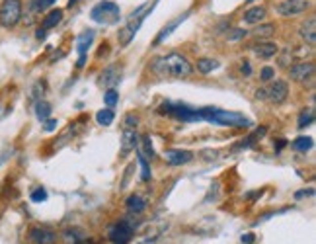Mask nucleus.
<instances>
[{"mask_svg": "<svg viewBox=\"0 0 316 244\" xmlns=\"http://www.w3.org/2000/svg\"><path fill=\"white\" fill-rule=\"evenodd\" d=\"M285 145H287V143H285V141H283V139H281V141L277 143V151H281V149H283Z\"/></svg>", "mask_w": 316, "mask_h": 244, "instance_id": "nucleus-43", "label": "nucleus"}, {"mask_svg": "<svg viewBox=\"0 0 316 244\" xmlns=\"http://www.w3.org/2000/svg\"><path fill=\"white\" fill-rule=\"evenodd\" d=\"M119 78H121V68L117 64H112V66L103 68V73L100 75V82L106 88H115L119 84Z\"/></svg>", "mask_w": 316, "mask_h": 244, "instance_id": "nucleus-12", "label": "nucleus"}, {"mask_svg": "<svg viewBox=\"0 0 316 244\" xmlns=\"http://www.w3.org/2000/svg\"><path fill=\"white\" fill-rule=\"evenodd\" d=\"M275 33V24H260L252 31V36L256 39H267Z\"/></svg>", "mask_w": 316, "mask_h": 244, "instance_id": "nucleus-22", "label": "nucleus"}, {"mask_svg": "<svg viewBox=\"0 0 316 244\" xmlns=\"http://www.w3.org/2000/svg\"><path fill=\"white\" fill-rule=\"evenodd\" d=\"M36 116H38V119H41V121H45V119H49L51 116V106L47 102H38L36 103Z\"/></svg>", "mask_w": 316, "mask_h": 244, "instance_id": "nucleus-27", "label": "nucleus"}, {"mask_svg": "<svg viewBox=\"0 0 316 244\" xmlns=\"http://www.w3.org/2000/svg\"><path fill=\"white\" fill-rule=\"evenodd\" d=\"M299 33H301V38L306 41L308 47H314L316 45V18H308L303 26H301V31H299Z\"/></svg>", "mask_w": 316, "mask_h": 244, "instance_id": "nucleus-15", "label": "nucleus"}, {"mask_svg": "<svg viewBox=\"0 0 316 244\" xmlns=\"http://www.w3.org/2000/svg\"><path fill=\"white\" fill-rule=\"evenodd\" d=\"M137 143H139V135L135 133V129H123V135H121V154H129L131 151L137 149Z\"/></svg>", "mask_w": 316, "mask_h": 244, "instance_id": "nucleus-14", "label": "nucleus"}, {"mask_svg": "<svg viewBox=\"0 0 316 244\" xmlns=\"http://www.w3.org/2000/svg\"><path fill=\"white\" fill-rule=\"evenodd\" d=\"M22 20V2L20 0H4L0 4V26L14 27Z\"/></svg>", "mask_w": 316, "mask_h": 244, "instance_id": "nucleus-5", "label": "nucleus"}, {"mask_svg": "<svg viewBox=\"0 0 316 244\" xmlns=\"http://www.w3.org/2000/svg\"><path fill=\"white\" fill-rule=\"evenodd\" d=\"M133 234H135V225H133V221L123 219V221L115 223L114 227L110 229V240L114 244H129L131 238H133Z\"/></svg>", "mask_w": 316, "mask_h": 244, "instance_id": "nucleus-6", "label": "nucleus"}, {"mask_svg": "<svg viewBox=\"0 0 316 244\" xmlns=\"http://www.w3.org/2000/svg\"><path fill=\"white\" fill-rule=\"evenodd\" d=\"M248 33H246V29H232V33H228V39L230 41H236V39H242L246 38Z\"/></svg>", "mask_w": 316, "mask_h": 244, "instance_id": "nucleus-36", "label": "nucleus"}, {"mask_svg": "<svg viewBox=\"0 0 316 244\" xmlns=\"http://www.w3.org/2000/svg\"><path fill=\"white\" fill-rule=\"evenodd\" d=\"M78 0H68V6H73V4H76Z\"/></svg>", "mask_w": 316, "mask_h": 244, "instance_id": "nucleus-44", "label": "nucleus"}, {"mask_svg": "<svg viewBox=\"0 0 316 244\" xmlns=\"http://www.w3.org/2000/svg\"><path fill=\"white\" fill-rule=\"evenodd\" d=\"M312 193H314V190H303V192H297V193H295V197H297V199H301V197L312 195Z\"/></svg>", "mask_w": 316, "mask_h": 244, "instance_id": "nucleus-38", "label": "nucleus"}, {"mask_svg": "<svg viewBox=\"0 0 316 244\" xmlns=\"http://www.w3.org/2000/svg\"><path fill=\"white\" fill-rule=\"evenodd\" d=\"M139 164H141V180L149 182L151 180V166H149V160L139 154Z\"/></svg>", "mask_w": 316, "mask_h": 244, "instance_id": "nucleus-30", "label": "nucleus"}, {"mask_svg": "<svg viewBox=\"0 0 316 244\" xmlns=\"http://www.w3.org/2000/svg\"><path fill=\"white\" fill-rule=\"evenodd\" d=\"M92 41H94V29H88V31L80 33V38H78V41H76L78 53H80V55H86L88 47L92 45Z\"/></svg>", "mask_w": 316, "mask_h": 244, "instance_id": "nucleus-20", "label": "nucleus"}, {"mask_svg": "<svg viewBox=\"0 0 316 244\" xmlns=\"http://www.w3.org/2000/svg\"><path fill=\"white\" fill-rule=\"evenodd\" d=\"M147 14H149V4H143L139 6L135 12L129 16V22H127L125 26L119 29V33H117V39H119V45L121 47H127L133 38H135V33L139 31L141 24L145 22V18H147Z\"/></svg>", "mask_w": 316, "mask_h": 244, "instance_id": "nucleus-3", "label": "nucleus"}, {"mask_svg": "<svg viewBox=\"0 0 316 244\" xmlns=\"http://www.w3.org/2000/svg\"><path fill=\"white\" fill-rule=\"evenodd\" d=\"M127 209H129L131 213L139 215V213H143V211L147 209V199L137 195V193H135V195H129V197H127Z\"/></svg>", "mask_w": 316, "mask_h": 244, "instance_id": "nucleus-17", "label": "nucleus"}, {"mask_svg": "<svg viewBox=\"0 0 316 244\" xmlns=\"http://www.w3.org/2000/svg\"><path fill=\"white\" fill-rule=\"evenodd\" d=\"M242 242H244V244H252L254 242V234H250V232H248V234H242Z\"/></svg>", "mask_w": 316, "mask_h": 244, "instance_id": "nucleus-39", "label": "nucleus"}, {"mask_svg": "<svg viewBox=\"0 0 316 244\" xmlns=\"http://www.w3.org/2000/svg\"><path fill=\"white\" fill-rule=\"evenodd\" d=\"M203 121H209L213 125L221 127H246L250 121L240 114L227 112V110H217V108H203Z\"/></svg>", "mask_w": 316, "mask_h": 244, "instance_id": "nucleus-2", "label": "nucleus"}, {"mask_svg": "<svg viewBox=\"0 0 316 244\" xmlns=\"http://www.w3.org/2000/svg\"><path fill=\"white\" fill-rule=\"evenodd\" d=\"M289 75L295 82H306V80H312L314 78V63L310 61H303V63H297L291 66Z\"/></svg>", "mask_w": 316, "mask_h": 244, "instance_id": "nucleus-9", "label": "nucleus"}, {"mask_svg": "<svg viewBox=\"0 0 316 244\" xmlns=\"http://www.w3.org/2000/svg\"><path fill=\"white\" fill-rule=\"evenodd\" d=\"M289 96V86L283 80H273L271 86L266 90V98L271 103H283Z\"/></svg>", "mask_w": 316, "mask_h": 244, "instance_id": "nucleus-8", "label": "nucleus"}, {"mask_svg": "<svg viewBox=\"0 0 316 244\" xmlns=\"http://www.w3.org/2000/svg\"><path fill=\"white\" fill-rule=\"evenodd\" d=\"M262 135H266V127H262V129H258V131H254L252 135H250V137H246V139H244V141H242L240 145L236 147V149H246V147H252L254 143H256V139H260Z\"/></svg>", "mask_w": 316, "mask_h": 244, "instance_id": "nucleus-29", "label": "nucleus"}, {"mask_svg": "<svg viewBox=\"0 0 316 244\" xmlns=\"http://www.w3.org/2000/svg\"><path fill=\"white\" fill-rule=\"evenodd\" d=\"M53 4H55V0H31L29 8H31V12H45Z\"/></svg>", "mask_w": 316, "mask_h": 244, "instance_id": "nucleus-28", "label": "nucleus"}, {"mask_svg": "<svg viewBox=\"0 0 316 244\" xmlns=\"http://www.w3.org/2000/svg\"><path fill=\"white\" fill-rule=\"evenodd\" d=\"M45 31H47V29H43V27H39V29H38V39H45V36H47Z\"/></svg>", "mask_w": 316, "mask_h": 244, "instance_id": "nucleus-41", "label": "nucleus"}, {"mask_svg": "<svg viewBox=\"0 0 316 244\" xmlns=\"http://www.w3.org/2000/svg\"><path fill=\"white\" fill-rule=\"evenodd\" d=\"M117 100H119L117 90H115V88H108V92L103 94V102H106V106H108V108H115Z\"/></svg>", "mask_w": 316, "mask_h": 244, "instance_id": "nucleus-31", "label": "nucleus"}, {"mask_svg": "<svg viewBox=\"0 0 316 244\" xmlns=\"http://www.w3.org/2000/svg\"><path fill=\"white\" fill-rule=\"evenodd\" d=\"M57 127V121L55 119H45V131H53Z\"/></svg>", "mask_w": 316, "mask_h": 244, "instance_id": "nucleus-37", "label": "nucleus"}, {"mask_svg": "<svg viewBox=\"0 0 316 244\" xmlns=\"http://www.w3.org/2000/svg\"><path fill=\"white\" fill-rule=\"evenodd\" d=\"M264 18H266V8L264 6H254L250 10H246L244 16H242V20L246 24H260V22H264Z\"/></svg>", "mask_w": 316, "mask_h": 244, "instance_id": "nucleus-16", "label": "nucleus"}, {"mask_svg": "<svg viewBox=\"0 0 316 244\" xmlns=\"http://www.w3.org/2000/svg\"><path fill=\"white\" fill-rule=\"evenodd\" d=\"M137 154L145 156L147 160H152V158H154V149H152L151 137H149V135H143L141 141L137 143Z\"/></svg>", "mask_w": 316, "mask_h": 244, "instance_id": "nucleus-18", "label": "nucleus"}, {"mask_svg": "<svg viewBox=\"0 0 316 244\" xmlns=\"http://www.w3.org/2000/svg\"><path fill=\"white\" fill-rule=\"evenodd\" d=\"M256 98H260V100H266V90H264V88L256 90Z\"/></svg>", "mask_w": 316, "mask_h": 244, "instance_id": "nucleus-40", "label": "nucleus"}, {"mask_svg": "<svg viewBox=\"0 0 316 244\" xmlns=\"http://www.w3.org/2000/svg\"><path fill=\"white\" fill-rule=\"evenodd\" d=\"M252 51L256 53V57H260V59H271V57H275L279 53V47L277 43H271V41H260V43H256L252 47Z\"/></svg>", "mask_w": 316, "mask_h": 244, "instance_id": "nucleus-13", "label": "nucleus"}, {"mask_svg": "<svg viewBox=\"0 0 316 244\" xmlns=\"http://www.w3.org/2000/svg\"><path fill=\"white\" fill-rule=\"evenodd\" d=\"M64 238H66L68 244H82V240H84V236L78 234V231H66L64 232Z\"/></svg>", "mask_w": 316, "mask_h": 244, "instance_id": "nucleus-32", "label": "nucleus"}, {"mask_svg": "<svg viewBox=\"0 0 316 244\" xmlns=\"http://www.w3.org/2000/svg\"><path fill=\"white\" fill-rule=\"evenodd\" d=\"M215 68H219V61H215V59H199V61H197V71H199L201 75H209V73H213Z\"/></svg>", "mask_w": 316, "mask_h": 244, "instance_id": "nucleus-23", "label": "nucleus"}, {"mask_svg": "<svg viewBox=\"0 0 316 244\" xmlns=\"http://www.w3.org/2000/svg\"><path fill=\"white\" fill-rule=\"evenodd\" d=\"M291 147L295 151H299V153H306V151L312 149V139L310 137H299V139H295L291 143Z\"/></svg>", "mask_w": 316, "mask_h": 244, "instance_id": "nucleus-25", "label": "nucleus"}, {"mask_svg": "<svg viewBox=\"0 0 316 244\" xmlns=\"http://www.w3.org/2000/svg\"><path fill=\"white\" fill-rule=\"evenodd\" d=\"M191 158H193V153L191 151H182V149H170L164 153V160L170 164V166H182V164H188Z\"/></svg>", "mask_w": 316, "mask_h": 244, "instance_id": "nucleus-11", "label": "nucleus"}, {"mask_svg": "<svg viewBox=\"0 0 316 244\" xmlns=\"http://www.w3.org/2000/svg\"><path fill=\"white\" fill-rule=\"evenodd\" d=\"M29 240L33 244H55L57 242V232L45 229V227H33L29 231Z\"/></svg>", "mask_w": 316, "mask_h": 244, "instance_id": "nucleus-10", "label": "nucleus"}, {"mask_svg": "<svg viewBox=\"0 0 316 244\" xmlns=\"http://www.w3.org/2000/svg\"><path fill=\"white\" fill-rule=\"evenodd\" d=\"M63 20V10L61 8H57V10H51L45 18H43V22H41V27L43 29H51V27H55L59 22Z\"/></svg>", "mask_w": 316, "mask_h": 244, "instance_id": "nucleus-19", "label": "nucleus"}, {"mask_svg": "<svg viewBox=\"0 0 316 244\" xmlns=\"http://www.w3.org/2000/svg\"><path fill=\"white\" fill-rule=\"evenodd\" d=\"M119 18H121L119 6L110 0H103L92 8V20L98 24H115V22H119Z\"/></svg>", "mask_w": 316, "mask_h": 244, "instance_id": "nucleus-4", "label": "nucleus"}, {"mask_svg": "<svg viewBox=\"0 0 316 244\" xmlns=\"http://www.w3.org/2000/svg\"><path fill=\"white\" fill-rule=\"evenodd\" d=\"M115 119V114L112 108H108V110H100L98 114H96V121H98V125H112Z\"/></svg>", "mask_w": 316, "mask_h": 244, "instance_id": "nucleus-24", "label": "nucleus"}, {"mask_svg": "<svg viewBox=\"0 0 316 244\" xmlns=\"http://www.w3.org/2000/svg\"><path fill=\"white\" fill-rule=\"evenodd\" d=\"M152 73L160 78H188L193 73L191 63L180 53H170L152 63Z\"/></svg>", "mask_w": 316, "mask_h": 244, "instance_id": "nucleus-1", "label": "nucleus"}, {"mask_svg": "<svg viewBox=\"0 0 316 244\" xmlns=\"http://www.w3.org/2000/svg\"><path fill=\"white\" fill-rule=\"evenodd\" d=\"M314 123V110H304L303 114L299 116V121H297V125H299V129H304L308 127V125H312Z\"/></svg>", "mask_w": 316, "mask_h": 244, "instance_id": "nucleus-26", "label": "nucleus"}, {"mask_svg": "<svg viewBox=\"0 0 316 244\" xmlns=\"http://www.w3.org/2000/svg\"><path fill=\"white\" fill-rule=\"evenodd\" d=\"M186 18H188V14H184V16L176 18L174 22H170V24H168V26H166L164 29H162V31L158 33V38H156V41H154V43H156V45H158V43H162V41H164V39L168 38V36H170V33H172V31H174V29H176V27L180 26V24H182L184 20H186Z\"/></svg>", "mask_w": 316, "mask_h": 244, "instance_id": "nucleus-21", "label": "nucleus"}, {"mask_svg": "<svg viewBox=\"0 0 316 244\" xmlns=\"http://www.w3.org/2000/svg\"><path fill=\"white\" fill-rule=\"evenodd\" d=\"M242 73H246V75H250V64L244 61V64H242Z\"/></svg>", "mask_w": 316, "mask_h": 244, "instance_id": "nucleus-42", "label": "nucleus"}, {"mask_svg": "<svg viewBox=\"0 0 316 244\" xmlns=\"http://www.w3.org/2000/svg\"><path fill=\"white\" fill-rule=\"evenodd\" d=\"M273 77H275V71H273L271 66H264V68H262V73H260L262 82H269V80H271Z\"/></svg>", "mask_w": 316, "mask_h": 244, "instance_id": "nucleus-34", "label": "nucleus"}, {"mask_svg": "<svg viewBox=\"0 0 316 244\" xmlns=\"http://www.w3.org/2000/svg\"><path fill=\"white\" fill-rule=\"evenodd\" d=\"M137 123H139V117L135 116V114H129V116H125V119H123V129H135Z\"/></svg>", "mask_w": 316, "mask_h": 244, "instance_id": "nucleus-33", "label": "nucleus"}, {"mask_svg": "<svg viewBox=\"0 0 316 244\" xmlns=\"http://www.w3.org/2000/svg\"><path fill=\"white\" fill-rule=\"evenodd\" d=\"M45 199H47V192L43 188H39V190H36V192L31 193V201H36V203H41Z\"/></svg>", "mask_w": 316, "mask_h": 244, "instance_id": "nucleus-35", "label": "nucleus"}, {"mask_svg": "<svg viewBox=\"0 0 316 244\" xmlns=\"http://www.w3.org/2000/svg\"><path fill=\"white\" fill-rule=\"evenodd\" d=\"M310 8V0H281L275 10L281 16H299V14H304Z\"/></svg>", "mask_w": 316, "mask_h": 244, "instance_id": "nucleus-7", "label": "nucleus"}]
</instances>
